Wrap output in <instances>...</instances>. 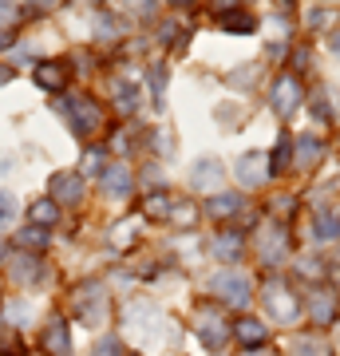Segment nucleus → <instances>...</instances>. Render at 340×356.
Masks as SVG:
<instances>
[{"instance_id": "obj_1", "label": "nucleus", "mask_w": 340, "mask_h": 356, "mask_svg": "<svg viewBox=\"0 0 340 356\" xmlns=\"http://www.w3.org/2000/svg\"><path fill=\"white\" fill-rule=\"evenodd\" d=\"M60 111L72 119V127L79 135H95L103 127V107L91 95H67V99H60Z\"/></svg>"}, {"instance_id": "obj_2", "label": "nucleus", "mask_w": 340, "mask_h": 356, "mask_svg": "<svg viewBox=\"0 0 340 356\" xmlns=\"http://www.w3.org/2000/svg\"><path fill=\"white\" fill-rule=\"evenodd\" d=\"M265 309L273 313L277 325H293V321L301 317V301H297V293L285 281H269L265 285Z\"/></svg>"}, {"instance_id": "obj_3", "label": "nucleus", "mask_w": 340, "mask_h": 356, "mask_svg": "<svg viewBox=\"0 0 340 356\" xmlns=\"http://www.w3.org/2000/svg\"><path fill=\"white\" fill-rule=\"evenodd\" d=\"M305 99V88H301V79L297 76H281L277 83H273V95H269V107L281 115V119H289L297 107H301Z\"/></svg>"}, {"instance_id": "obj_4", "label": "nucleus", "mask_w": 340, "mask_h": 356, "mask_svg": "<svg viewBox=\"0 0 340 356\" xmlns=\"http://www.w3.org/2000/svg\"><path fill=\"white\" fill-rule=\"evenodd\" d=\"M210 293L214 297H222L226 305H234V309H241V305H250V281L241 277V273H218L214 281H210Z\"/></svg>"}, {"instance_id": "obj_5", "label": "nucleus", "mask_w": 340, "mask_h": 356, "mask_svg": "<svg viewBox=\"0 0 340 356\" xmlns=\"http://www.w3.org/2000/svg\"><path fill=\"white\" fill-rule=\"evenodd\" d=\"M305 313H309L316 325L337 321V289H328V285H313V289L305 293Z\"/></svg>"}, {"instance_id": "obj_6", "label": "nucleus", "mask_w": 340, "mask_h": 356, "mask_svg": "<svg viewBox=\"0 0 340 356\" xmlns=\"http://www.w3.org/2000/svg\"><path fill=\"white\" fill-rule=\"evenodd\" d=\"M79 198H83V175L79 170L51 175V202H79Z\"/></svg>"}, {"instance_id": "obj_7", "label": "nucleus", "mask_w": 340, "mask_h": 356, "mask_svg": "<svg viewBox=\"0 0 340 356\" xmlns=\"http://www.w3.org/2000/svg\"><path fill=\"white\" fill-rule=\"evenodd\" d=\"M76 305H79V317L88 321V325H95V321H103L107 297H103V289L95 285V281H88V285H83V289L76 293Z\"/></svg>"}, {"instance_id": "obj_8", "label": "nucleus", "mask_w": 340, "mask_h": 356, "mask_svg": "<svg viewBox=\"0 0 340 356\" xmlns=\"http://www.w3.org/2000/svg\"><path fill=\"white\" fill-rule=\"evenodd\" d=\"M241 250H245V242H241V229H222V234H214V238H210V254H214L218 261H238Z\"/></svg>"}, {"instance_id": "obj_9", "label": "nucleus", "mask_w": 340, "mask_h": 356, "mask_svg": "<svg viewBox=\"0 0 340 356\" xmlns=\"http://www.w3.org/2000/svg\"><path fill=\"white\" fill-rule=\"evenodd\" d=\"M44 348L51 356H72V332H67V321L51 317V325L44 329Z\"/></svg>"}, {"instance_id": "obj_10", "label": "nucleus", "mask_w": 340, "mask_h": 356, "mask_svg": "<svg viewBox=\"0 0 340 356\" xmlns=\"http://www.w3.org/2000/svg\"><path fill=\"white\" fill-rule=\"evenodd\" d=\"M198 337L210 344V348H222L226 337H229V329H226V321L218 317V313H198Z\"/></svg>"}, {"instance_id": "obj_11", "label": "nucleus", "mask_w": 340, "mask_h": 356, "mask_svg": "<svg viewBox=\"0 0 340 356\" xmlns=\"http://www.w3.org/2000/svg\"><path fill=\"white\" fill-rule=\"evenodd\" d=\"M222 178H226V170H222V163H218V159H202V163L194 166L190 182H194L198 191H206V186H210V191H218V186H222Z\"/></svg>"}, {"instance_id": "obj_12", "label": "nucleus", "mask_w": 340, "mask_h": 356, "mask_svg": "<svg viewBox=\"0 0 340 356\" xmlns=\"http://www.w3.org/2000/svg\"><path fill=\"white\" fill-rule=\"evenodd\" d=\"M103 191L111 194V198H127V194H131V170H127L123 163L103 166Z\"/></svg>"}, {"instance_id": "obj_13", "label": "nucleus", "mask_w": 340, "mask_h": 356, "mask_svg": "<svg viewBox=\"0 0 340 356\" xmlns=\"http://www.w3.org/2000/svg\"><path fill=\"white\" fill-rule=\"evenodd\" d=\"M265 170H269V166H265V154H245V159L238 163V182L253 191V186L265 182Z\"/></svg>"}, {"instance_id": "obj_14", "label": "nucleus", "mask_w": 340, "mask_h": 356, "mask_svg": "<svg viewBox=\"0 0 340 356\" xmlns=\"http://www.w3.org/2000/svg\"><path fill=\"white\" fill-rule=\"evenodd\" d=\"M234 332H238L241 348H265V341H269V329H265L261 321H253V317H241Z\"/></svg>"}, {"instance_id": "obj_15", "label": "nucleus", "mask_w": 340, "mask_h": 356, "mask_svg": "<svg viewBox=\"0 0 340 356\" xmlns=\"http://www.w3.org/2000/svg\"><path fill=\"white\" fill-rule=\"evenodd\" d=\"M241 206H245V194L229 191V194H214L206 210H210V218H229V214H241Z\"/></svg>"}, {"instance_id": "obj_16", "label": "nucleus", "mask_w": 340, "mask_h": 356, "mask_svg": "<svg viewBox=\"0 0 340 356\" xmlns=\"http://www.w3.org/2000/svg\"><path fill=\"white\" fill-rule=\"evenodd\" d=\"M36 83L44 91H60L63 83H67V67H63L60 60H56V64H40L36 67Z\"/></svg>"}, {"instance_id": "obj_17", "label": "nucleus", "mask_w": 340, "mask_h": 356, "mask_svg": "<svg viewBox=\"0 0 340 356\" xmlns=\"http://www.w3.org/2000/svg\"><path fill=\"white\" fill-rule=\"evenodd\" d=\"M28 218H32V226H36V229H48V226H56V218H60V206L51 202V198H40V202L28 206Z\"/></svg>"}, {"instance_id": "obj_18", "label": "nucleus", "mask_w": 340, "mask_h": 356, "mask_svg": "<svg viewBox=\"0 0 340 356\" xmlns=\"http://www.w3.org/2000/svg\"><path fill=\"white\" fill-rule=\"evenodd\" d=\"M218 24L226 28V32H253V16L241 13V8H222L218 13Z\"/></svg>"}, {"instance_id": "obj_19", "label": "nucleus", "mask_w": 340, "mask_h": 356, "mask_svg": "<svg viewBox=\"0 0 340 356\" xmlns=\"http://www.w3.org/2000/svg\"><path fill=\"white\" fill-rule=\"evenodd\" d=\"M40 277V261L36 254H20L13 261V281H24V285H32V281Z\"/></svg>"}, {"instance_id": "obj_20", "label": "nucleus", "mask_w": 340, "mask_h": 356, "mask_svg": "<svg viewBox=\"0 0 340 356\" xmlns=\"http://www.w3.org/2000/svg\"><path fill=\"white\" fill-rule=\"evenodd\" d=\"M170 206H175V198L159 191V194H151V198L143 202V214H147V218H154V222H163V218H170Z\"/></svg>"}, {"instance_id": "obj_21", "label": "nucleus", "mask_w": 340, "mask_h": 356, "mask_svg": "<svg viewBox=\"0 0 340 356\" xmlns=\"http://www.w3.org/2000/svg\"><path fill=\"white\" fill-rule=\"evenodd\" d=\"M16 245H24V250H32V254H40V250H44V245H48V234H44V229H20V234H16Z\"/></svg>"}, {"instance_id": "obj_22", "label": "nucleus", "mask_w": 340, "mask_h": 356, "mask_svg": "<svg viewBox=\"0 0 340 356\" xmlns=\"http://www.w3.org/2000/svg\"><path fill=\"white\" fill-rule=\"evenodd\" d=\"M316 238H325V242L340 238V214H321L316 218Z\"/></svg>"}, {"instance_id": "obj_23", "label": "nucleus", "mask_w": 340, "mask_h": 356, "mask_svg": "<svg viewBox=\"0 0 340 356\" xmlns=\"http://www.w3.org/2000/svg\"><path fill=\"white\" fill-rule=\"evenodd\" d=\"M115 95H119V111H135V103H139V91H135V83L119 79V83H115Z\"/></svg>"}, {"instance_id": "obj_24", "label": "nucleus", "mask_w": 340, "mask_h": 356, "mask_svg": "<svg viewBox=\"0 0 340 356\" xmlns=\"http://www.w3.org/2000/svg\"><path fill=\"white\" fill-rule=\"evenodd\" d=\"M316 159H321V143H316V139H301V147H297V166H313Z\"/></svg>"}, {"instance_id": "obj_25", "label": "nucleus", "mask_w": 340, "mask_h": 356, "mask_svg": "<svg viewBox=\"0 0 340 356\" xmlns=\"http://www.w3.org/2000/svg\"><path fill=\"white\" fill-rule=\"evenodd\" d=\"M4 313H8V325H13V329H24V325H28V313H32V309L20 305V301H13V305L4 309Z\"/></svg>"}, {"instance_id": "obj_26", "label": "nucleus", "mask_w": 340, "mask_h": 356, "mask_svg": "<svg viewBox=\"0 0 340 356\" xmlns=\"http://www.w3.org/2000/svg\"><path fill=\"white\" fill-rule=\"evenodd\" d=\"M13 218H16V194L0 191V226H4V222H13Z\"/></svg>"}, {"instance_id": "obj_27", "label": "nucleus", "mask_w": 340, "mask_h": 356, "mask_svg": "<svg viewBox=\"0 0 340 356\" xmlns=\"http://www.w3.org/2000/svg\"><path fill=\"white\" fill-rule=\"evenodd\" d=\"M91 356H123V341H119V337H103L99 348H95Z\"/></svg>"}, {"instance_id": "obj_28", "label": "nucleus", "mask_w": 340, "mask_h": 356, "mask_svg": "<svg viewBox=\"0 0 340 356\" xmlns=\"http://www.w3.org/2000/svg\"><path fill=\"white\" fill-rule=\"evenodd\" d=\"M293 356H328L321 341H297L293 344Z\"/></svg>"}, {"instance_id": "obj_29", "label": "nucleus", "mask_w": 340, "mask_h": 356, "mask_svg": "<svg viewBox=\"0 0 340 356\" xmlns=\"http://www.w3.org/2000/svg\"><path fill=\"white\" fill-rule=\"evenodd\" d=\"M103 166V151L95 147V151H88V170H99Z\"/></svg>"}, {"instance_id": "obj_30", "label": "nucleus", "mask_w": 340, "mask_h": 356, "mask_svg": "<svg viewBox=\"0 0 340 356\" xmlns=\"http://www.w3.org/2000/svg\"><path fill=\"white\" fill-rule=\"evenodd\" d=\"M241 356H277V353H273V348H245Z\"/></svg>"}, {"instance_id": "obj_31", "label": "nucleus", "mask_w": 340, "mask_h": 356, "mask_svg": "<svg viewBox=\"0 0 340 356\" xmlns=\"http://www.w3.org/2000/svg\"><path fill=\"white\" fill-rule=\"evenodd\" d=\"M8 79H13V67H0V88H4Z\"/></svg>"}, {"instance_id": "obj_32", "label": "nucleus", "mask_w": 340, "mask_h": 356, "mask_svg": "<svg viewBox=\"0 0 340 356\" xmlns=\"http://www.w3.org/2000/svg\"><path fill=\"white\" fill-rule=\"evenodd\" d=\"M13 40H16L13 32H0V48H8V44H13Z\"/></svg>"}, {"instance_id": "obj_33", "label": "nucleus", "mask_w": 340, "mask_h": 356, "mask_svg": "<svg viewBox=\"0 0 340 356\" xmlns=\"http://www.w3.org/2000/svg\"><path fill=\"white\" fill-rule=\"evenodd\" d=\"M332 51H337V56H340V32H337V36H332Z\"/></svg>"}, {"instance_id": "obj_34", "label": "nucleus", "mask_w": 340, "mask_h": 356, "mask_svg": "<svg viewBox=\"0 0 340 356\" xmlns=\"http://www.w3.org/2000/svg\"><path fill=\"white\" fill-rule=\"evenodd\" d=\"M131 356H143V353H131Z\"/></svg>"}, {"instance_id": "obj_35", "label": "nucleus", "mask_w": 340, "mask_h": 356, "mask_svg": "<svg viewBox=\"0 0 340 356\" xmlns=\"http://www.w3.org/2000/svg\"><path fill=\"white\" fill-rule=\"evenodd\" d=\"M0 250H4V245H0Z\"/></svg>"}]
</instances>
